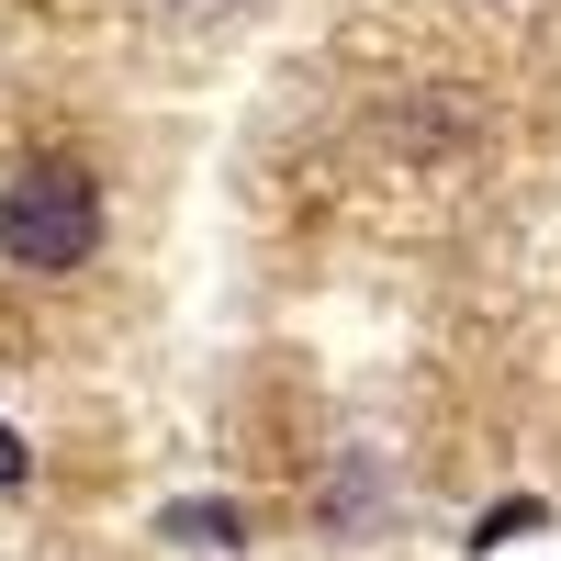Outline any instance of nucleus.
<instances>
[{
  "label": "nucleus",
  "instance_id": "nucleus-4",
  "mask_svg": "<svg viewBox=\"0 0 561 561\" xmlns=\"http://www.w3.org/2000/svg\"><path fill=\"white\" fill-rule=\"evenodd\" d=\"M12 483H34V449H23L12 415H0V494H12Z\"/></svg>",
  "mask_w": 561,
  "mask_h": 561
},
{
  "label": "nucleus",
  "instance_id": "nucleus-3",
  "mask_svg": "<svg viewBox=\"0 0 561 561\" xmlns=\"http://www.w3.org/2000/svg\"><path fill=\"white\" fill-rule=\"evenodd\" d=\"M539 517H550L539 494H505L494 517H472V550H505V539H517V528H539Z\"/></svg>",
  "mask_w": 561,
  "mask_h": 561
},
{
  "label": "nucleus",
  "instance_id": "nucleus-1",
  "mask_svg": "<svg viewBox=\"0 0 561 561\" xmlns=\"http://www.w3.org/2000/svg\"><path fill=\"white\" fill-rule=\"evenodd\" d=\"M102 180H90L79 158H34L0 180V270L23 280H79L90 259H102Z\"/></svg>",
  "mask_w": 561,
  "mask_h": 561
},
{
  "label": "nucleus",
  "instance_id": "nucleus-2",
  "mask_svg": "<svg viewBox=\"0 0 561 561\" xmlns=\"http://www.w3.org/2000/svg\"><path fill=\"white\" fill-rule=\"evenodd\" d=\"M158 528L180 539V550H248V517L225 494H180V505H158Z\"/></svg>",
  "mask_w": 561,
  "mask_h": 561
}]
</instances>
